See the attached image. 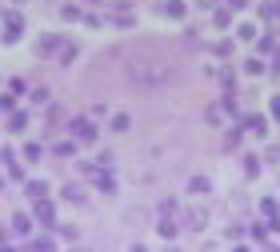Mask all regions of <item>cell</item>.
<instances>
[{
	"label": "cell",
	"mask_w": 280,
	"mask_h": 252,
	"mask_svg": "<svg viewBox=\"0 0 280 252\" xmlns=\"http://www.w3.org/2000/svg\"><path fill=\"white\" fill-rule=\"evenodd\" d=\"M24 196H28V200L48 196V184H44V180H28V184H24Z\"/></svg>",
	"instance_id": "5b68a950"
},
{
	"label": "cell",
	"mask_w": 280,
	"mask_h": 252,
	"mask_svg": "<svg viewBox=\"0 0 280 252\" xmlns=\"http://www.w3.org/2000/svg\"><path fill=\"white\" fill-rule=\"evenodd\" d=\"M16 108V92L8 88V92H0V112H12Z\"/></svg>",
	"instance_id": "2e32d148"
},
{
	"label": "cell",
	"mask_w": 280,
	"mask_h": 252,
	"mask_svg": "<svg viewBox=\"0 0 280 252\" xmlns=\"http://www.w3.org/2000/svg\"><path fill=\"white\" fill-rule=\"evenodd\" d=\"M0 188H4V180H0Z\"/></svg>",
	"instance_id": "f1b7e54d"
},
{
	"label": "cell",
	"mask_w": 280,
	"mask_h": 252,
	"mask_svg": "<svg viewBox=\"0 0 280 252\" xmlns=\"http://www.w3.org/2000/svg\"><path fill=\"white\" fill-rule=\"evenodd\" d=\"M184 12H188L184 0H168V4H164V16H172V20H184Z\"/></svg>",
	"instance_id": "ba28073f"
},
{
	"label": "cell",
	"mask_w": 280,
	"mask_h": 252,
	"mask_svg": "<svg viewBox=\"0 0 280 252\" xmlns=\"http://www.w3.org/2000/svg\"><path fill=\"white\" fill-rule=\"evenodd\" d=\"M28 248H36V252H48V248H56V240H52V236H36V240H28Z\"/></svg>",
	"instance_id": "5bb4252c"
},
{
	"label": "cell",
	"mask_w": 280,
	"mask_h": 252,
	"mask_svg": "<svg viewBox=\"0 0 280 252\" xmlns=\"http://www.w3.org/2000/svg\"><path fill=\"white\" fill-rule=\"evenodd\" d=\"M252 36H260V28H256V24H248V20H244V24L236 28V40H252Z\"/></svg>",
	"instance_id": "7c38bea8"
},
{
	"label": "cell",
	"mask_w": 280,
	"mask_h": 252,
	"mask_svg": "<svg viewBox=\"0 0 280 252\" xmlns=\"http://www.w3.org/2000/svg\"><path fill=\"white\" fill-rule=\"evenodd\" d=\"M56 48H64V40H60V36H44V40H40V56H52Z\"/></svg>",
	"instance_id": "30bf717a"
},
{
	"label": "cell",
	"mask_w": 280,
	"mask_h": 252,
	"mask_svg": "<svg viewBox=\"0 0 280 252\" xmlns=\"http://www.w3.org/2000/svg\"><path fill=\"white\" fill-rule=\"evenodd\" d=\"M36 216L44 220V224H52V220H56V208H52V204H48V200L40 196V200H36ZM52 228H56V224H52Z\"/></svg>",
	"instance_id": "52a82bcc"
},
{
	"label": "cell",
	"mask_w": 280,
	"mask_h": 252,
	"mask_svg": "<svg viewBox=\"0 0 280 252\" xmlns=\"http://www.w3.org/2000/svg\"><path fill=\"white\" fill-rule=\"evenodd\" d=\"M244 128H248V132H256V136H268V120H264V116H248V120H244Z\"/></svg>",
	"instance_id": "8992f818"
},
{
	"label": "cell",
	"mask_w": 280,
	"mask_h": 252,
	"mask_svg": "<svg viewBox=\"0 0 280 252\" xmlns=\"http://www.w3.org/2000/svg\"><path fill=\"white\" fill-rule=\"evenodd\" d=\"M4 24H8V28H24V16H20V12H8Z\"/></svg>",
	"instance_id": "cb8c5ba5"
},
{
	"label": "cell",
	"mask_w": 280,
	"mask_h": 252,
	"mask_svg": "<svg viewBox=\"0 0 280 252\" xmlns=\"http://www.w3.org/2000/svg\"><path fill=\"white\" fill-rule=\"evenodd\" d=\"M188 192H196V196H208V192H212V184H208L204 176H192V184H188Z\"/></svg>",
	"instance_id": "8fae6325"
},
{
	"label": "cell",
	"mask_w": 280,
	"mask_h": 252,
	"mask_svg": "<svg viewBox=\"0 0 280 252\" xmlns=\"http://www.w3.org/2000/svg\"><path fill=\"white\" fill-rule=\"evenodd\" d=\"M128 124H132L128 112H116V116H112V132H128Z\"/></svg>",
	"instance_id": "9a60e30c"
},
{
	"label": "cell",
	"mask_w": 280,
	"mask_h": 252,
	"mask_svg": "<svg viewBox=\"0 0 280 252\" xmlns=\"http://www.w3.org/2000/svg\"><path fill=\"white\" fill-rule=\"evenodd\" d=\"M68 128H72V136H76L80 144H92V140H96V124H92L88 116H76V120L68 124Z\"/></svg>",
	"instance_id": "6da1fadb"
},
{
	"label": "cell",
	"mask_w": 280,
	"mask_h": 252,
	"mask_svg": "<svg viewBox=\"0 0 280 252\" xmlns=\"http://www.w3.org/2000/svg\"><path fill=\"white\" fill-rule=\"evenodd\" d=\"M24 160H40V144H24Z\"/></svg>",
	"instance_id": "603a6c76"
},
{
	"label": "cell",
	"mask_w": 280,
	"mask_h": 252,
	"mask_svg": "<svg viewBox=\"0 0 280 252\" xmlns=\"http://www.w3.org/2000/svg\"><path fill=\"white\" fill-rule=\"evenodd\" d=\"M156 232H160L164 240H172V236L180 232V224H176V220H172V208H164V216L156 220Z\"/></svg>",
	"instance_id": "7a4b0ae2"
},
{
	"label": "cell",
	"mask_w": 280,
	"mask_h": 252,
	"mask_svg": "<svg viewBox=\"0 0 280 252\" xmlns=\"http://www.w3.org/2000/svg\"><path fill=\"white\" fill-rule=\"evenodd\" d=\"M12 232H20V236L28 240V232H32V216H28V212H16V216H12Z\"/></svg>",
	"instance_id": "277c9868"
},
{
	"label": "cell",
	"mask_w": 280,
	"mask_h": 252,
	"mask_svg": "<svg viewBox=\"0 0 280 252\" xmlns=\"http://www.w3.org/2000/svg\"><path fill=\"white\" fill-rule=\"evenodd\" d=\"M116 28H132V12H124V16L116 12Z\"/></svg>",
	"instance_id": "484cf974"
},
{
	"label": "cell",
	"mask_w": 280,
	"mask_h": 252,
	"mask_svg": "<svg viewBox=\"0 0 280 252\" xmlns=\"http://www.w3.org/2000/svg\"><path fill=\"white\" fill-rule=\"evenodd\" d=\"M272 72H276V76H280V52H276V64H272Z\"/></svg>",
	"instance_id": "83f0119b"
},
{
	"label": "cell",
	"mask_w": 280,
	"mask_h": 252,
	"mask_svg": "<svg viewBox=\"0 0 280 252\" xmlns=\"http://www.w3.org/2000/svg\"><path fill=\"white\" fill-rule=\"evenodd\" d=\"M184 220H188V228H192V232L208 228V212H204V208H188V212H184Z\"/></svg>",
	"instance_id": "3957f363"
},
{
	"label": "cell",
	"mask_w": 280,
	"mask_h": 252,
	"mask_svg": "<svg viewBox=\"0 0 280 252\" xmlns=\"http://www.w3.org/2000/svg\"><path fill=\"white\" fill-rule=\"evenodd\" d=\"M268 108H272V116L280 120V96H272V104H268Z\"/></svg>",
	"instance_id": "4316f807"
},
{
	"label": "cell",
	"mask_w": 280,
	"mask_h": 252,
	"mask_svg": "<svg viewBox=\"0 0 280 252\" xmlns=\"http://www.w3.org/2000/svg\"><path fill=\"white\" fill-rule=\"evenodd\" d=\"M212 20H216V28H228V20H232V16H228L224 8H216V12H212Z\"/></svg>",
	"instance_id": "44dd1931"
},
{
	"label": "cell",
	"mask_w": 280,
	"mask_h": 252,
	"mask_svg": "<svg viewBox=\"0 0 280 252\" xmlns=\"http://www.w3.org/2000/svg\"><path fill=\"white\" fill-rule=\"evenodd\" d=\"M76 152V144H68V140H56V156H72Z\"/></svg>",
	"instance_id": "7402d4cb"
},
{
	"label": "cell",
	"mask_w": 280,
	"mask_h": 252,
	"mask_svg": "<svg viewBox=\"0 0 280 252\" xmlns=\"http://www.w3.org/2000/svg\"><path fill=\"white\" fill-rule=\"evenodd\" d=\"M96 184H100V192H116V180H112V176H104V172L96 176Z\"/></svg>",
	"instance_id": "ffe728a7"
},
{
	"label": "cell",
	"mask_w": 280,
	"mask_h": 252,
	"mask_svg": "<svg viewBox=\"0 0 280 252\" xmlns=\"http://www.w3.org/2000/svg\"><path fill=\"white\" fill-rule=\"evenodd\" d=\"M244 176H248V180L260 176V156H244Z\"/></svg>",
	"instance_id": "4fadbf2b"
},
{
	"label": "cell",
	"mask_w": 280,
	"mask_h": 252,
	"mask_svg": "<svg viewBox=\"0 0 280 252\" xmlns=\"http://www.w3.org/2000/svg\"><path fill=\"white\" fill-rule=\"evenodd\" d=\"M72 60H76V44H64L60 48V64H72Z\"/></svg>",
	"instance_id": "d6986e66"
},
{
	"label": "cell",
	"mask_w": 280,
	"mask_h": 252,
	"mask_svg": "<svg viewBox=\"0 0 280 252\" xmlns=\"http://www.w3.org/2000/svg\"><path fill=\"white\" fill-rule=\"evenodd\" d=\"M64 200H84V188L80 184H64Z\"/></svg>",
	"instance_id": "ac0fdd59"
},
{
	"label": "cell",
	"mask_w": 280,
	"mask_h": 252,
	"mask_svg": "<svg viewBox=\"0 0 280 252\" xmlns=\"http://www.w3.org/2000/svg\"><path fill=\"white\" fill-rule=\"evenodd\" d=\"M244 72H248V76H260V72H264V60H252V56H248V60H244Z\"/></svg>",
	"instance_id": "e0dca14e"
},
{
	"label": "cell",
	"mask_w": 280,
	"mask_h": 252,
	"mask_svg": "<svg viewBox=\"0 0 280 252\" xmlns=\"http://www.w3.org/2000/svg\"><path fill=\"white\" fill-rule=\"evenodd\" d=\"M24 128H28V112H12V116H8V132H16V136H20Z\"/></svg>",
	"instance_id": "9c48e42d"
},
{
	"label": "cell",
	"mask_w": 280,
	"mask_h": 252,
	"mask_svg": "<svg viewBox=\"0 0 280 252\" xmlns=\"http://www.w3.org/2000/svg\"><path fill=\"white\" fill-rule=\"evenodd\" d=\"M260 208H264V216H276V208H280V204L268 196V200H260Z\"/></svg>",
	"instance_id": "d4e9b609"
}]
</instances>
